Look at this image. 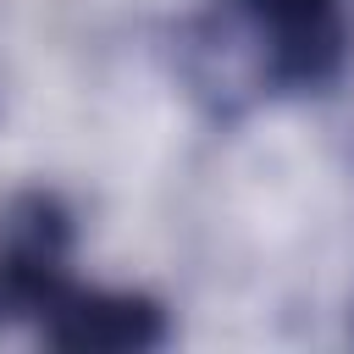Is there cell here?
I'll return each instance as SVG.
<instances>
[{
  "mask_svg": "<svg viewBox=\"0 0 354 354\" xmlns=\"http://www.w3.org/2000/svg\"><path fill=\"white\" fill-rule=\"evenodd\" d=\"M72 216L55 194H17L0 205V326H44L72 293Z\"/></svg>",
  "mask_w": 354,
  "mask_h": 354,
  "instance_id": "cell-2",
  "label": "cell"
},
{
  "mask_svg": "<svg viewBox=\"0 0 354 354\" xmlns=\"http://www.w3.org/2000/svg\"><path fill=\"white\" fill-rule=\"evenodd\" d=\"M39 337L50 348H155L166 337V310L149 293H127V288H77L44 315Z\"/></svg>",
  "mask_w": 354,
  "mask_h": 354,
  "instance_id": "cell-3",
  "label": "cell"
},
{
  "mask_svg": "<svg viewBox=\"0 0 354 354\" xmlns=\"http://www.w3.org/2000/svg\"><path fill=\"white\" fill-rule=\"evenodd\" d=\"M354 50L348 0H205L183 28V72L216 116L326 88Z\"/></svg>",
  "mask_w": 354,
  "mask_h": 354,
  "instance_id": "cell-1",
  "label": "cell"
}]
</instances>
